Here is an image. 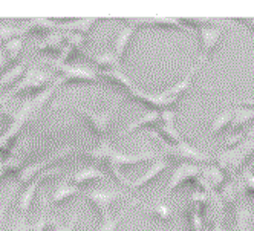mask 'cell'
Listing matches in <instances>:
<instances>
[{"label":"cell","mask_w":254,"mask_h":231,"mask_svg":"<svg viewBox=\"0 0 254 231\" xmlns=\"http://www.w3.org/2000/svg\"><path fill=\"white\" fill-rule=\"evenodd\" d=\"M56 78L57 75H54L52 70L31 66L23 74V77L9 89L6 98H12L17 95H37L43 92L46 87H49L51 83L56 81Z\"/></svg>","instance_id":"1"},{"label":"cell","mask_w":254,"mask_h":231,"mask_svg":"<svg viewBox=\"0 0 254 231\" xmlns=\"http://www.w3.org/2000/svg\"><path fill=\"white\" fill-rule=\"evenodd\" d=\"M253 153H254V129L247 132V138L241 144L217 153L214 156V161L217 163V167L222 170L224 174L233 176L244 166L247 158Z\"/></svg>","instance_id":"2"},{"label":"cell","mask_w":254,"mask_h":231,"mask_svg":"<svg viewBox=\"0 0 254 231\" xmlns=\"http://www.w3.org/2000/svg\"><path fill=\"white\" fill-rule=\"evenodd\" d=\"M51 70H57L59 75L56 78V83L59 87L74 83H98V72L94 69L84 67V66H75L69 63H60L56 58H49L46 63Z\"/></svg>","instance_id":"3"},{"label":"cell","mask_w":254,"mask_h":231,"mask_svg":"<svg viewBox=\"0 0 254 231\" xmlns=\"http://www.w3.org/2000/svg\"><path fill=\"white\" fill-rule=\"evenodd\" d=\"M149 136L153 138L156 143L162 147V153H164L166 158H169V159L173 158V159H181V161L187 159V161H197V163H210L211 161L210 155L196 149L194 146L187 143V141H181V143L176 146H170L159 138L156 130H149Z\"/></svg>","instance_id":"4"},{"label":"cell","mask_w":254,"mask_h":231,"mask_svg":"<svg viewBox=\"0 0 254 231\" xmlns=\"http://www.w3.org/2000/svg\"><path fill=\"white\" fill-rule=\"evenodd\" d=\"M118 104H120V101L117 104L111 106L109 109L101 111V112L90 111V109L83 108V106H78V104H64V106H69V108H72L75 112H78L89 122V126L94 130V133L103 139L109 133V129H111V124H112V119H114V115H115Z\"/></svg>","instance_id":"5"},{"label":"cell","mask_w":254,"mask_h":231,"mask_svg":"<svg viewBox=\"0 0 254 231\" xmlns=\"http://www.w3.org/2000/svg\"><path fill=\"white\" fill-rule=\"evenodd\" d=\"M83 196L94 205L97 210L98 216L101 222H106L109 219H112V213H111V205L121 198H124L123 191L120 190H109V188H90L86 191H81Z\"/></svg>","instance_id":"6"},{"label":"cell","mask_w":254,"mask_h":231,"mask_svg":"<svg viewBox=\"0 0 254 231\" xmlns=\"http://www.w3.org/2000/svg\"><path fill=\"white\" fill-rule=\"evenodd\" d=\"M70 153H74V149L67 147V149H63V150H60L57 153H54V155L42 159V161H37V163H32L29 166H25L22 169V172L17 174V177H15V185H17V188L29 184L35 176H39V173H42L43 170H46L51 164L57 163V161H62V159H64Z\"/></svg>","instance_id":"7"},{"label":"cell","mask_w":254,"mask_h":231,"mask_svg":"<svg viewBox=\"0 0 254 231\" xmlns=\"http://www.w3.org/2000/svg\"><path fill=\"white\" fill-rule=\"evenodd\" d=\"M62 169L60 167H54V169H46L43 170L42 173H39V176H35L34 179L31 181V184L23 190V193L20 194V198H19V202H17V210H19L20 213V216L22 218H26L28 215V211L32 205V201H34V196H35V191H37V188L40 187L42 182L48 181L49 177H54V176H57L60 174Z\"/></svg>","instance_id":"8"},{"label":"cell","mask_w":254,"mask_h":231,"mask_svg":"<svg viewBox=\"0 0 254 231\" xmlns=\"http://www.w3.org/2000/svg\"><path fill=\"white\" fill-rule=\"evenodd\" d=\"M159 158H162V155L159 152H153V150L139 152L135 155H127V153H121V152L112 149L107 156V159H106V164L109 166V169H120L121 170V167L136 166V164L152 161V159H159Z\"/></svg>","instance_id":"9"},{"label":"cell","mask_w":254,"mask_h":231,"mask_svg":"<svg viewBox=\"0 0 254 231\" xmlns=\"http://www.w3.org/2000/svg\"><path fill=\"white\" fill-rule=\"evenodd\" d=\"M199 176H201V167L196 166V164H189V163H183L179 164L173 173H172V177L167 182V187H166V193H172L173 190H176L178 187H181L186 182H190V184H196V181L199 179Z\"/></svg>","instance_id":"10"},{"label":"cell","mask_w":254,"mask_h":231,"mask_svg":"<svg viewBox=\"0 0 254 231\" xmlns=\"http://www.w3.org/2000/svg\"><path fill=\"white\" fill-rule=\"evenodd\" d=\"M130 26L135 29L138 28H169V29H179L187 31L189 26L181 20L173 17H144V19H129Z\"/></svg>","instance_id":"11"},{"label":"cell","mask_w":254,"mask_h":231,"mask_svg":"<svg viewBox=\"0 0 254 231\" xmlns=\"http://www.w3.org/2000/svg\"><path fill=\"white\" fill-rule=\"evenodd\" d=\"M224 26L217 25V26H204L199 28V34H201V40H202V54L199 61H207L210 56L213 54V51L216 49L217 43H219L222 34H224Z\"/></svg>","instance_id":"12"},{"label":"cell","mask_w":254,"mask_h":231,"mask_svg":"<svg viewBox=\"0 0 254 231\" xmlns=\"http://www.w3.org/2000/svg\"><path fill=\"white\" fill-rule=\"evenodd\" d=\"M170 166V159L169 158H159V159H156L155 161V164L144 173L142 176H139L138 179H135V181H130L129 182V188H132V190H139V188H142L144 185H149L153 179H156V177L164 172L167 167Z\"/></svg>","instance_id":"13"},{"label":"cell","mask_w":254,"mask_h":231,"mask_svg":"<svg viewBox=\"0 0 254 231\" xmlns=\"http://www.w3.org/2000/svg\"><path fill=\"white\" fill-rule=\"evenodd\" d=\"M136 29L130 25H127L124 28H121L117 35H115V40H114V54L115 57L123 61L126 54H127V49H129L130 43H132V39H133V35H135Z\"/></svg>","instance_id":"14"},{"label":"cell","mask_w":254,"mask_h":231,"mask_svg":"<svg viewBox=\"0 0 254 231\" xmlns=\"http://www.w3.org/2000/svg\"><path fill=\"white\" fill-rule=\"evenodd\" d=\"M132 205H139L142 210H146L153 219H156L162 224H169L173 218V211L167 204H162V202L146 204L141 201H132Z\"/></svg>","instance_id":"15"},{"label":"cell","mask_w":254,"mask_h":231,"mask_svg":"<svg viewBox=\"0 0 254 231\" xmlns=\"http://www.w3.org/2000/svg\"><path fill=\"white\" fill-rule=\"evenodd\" d=\"M97 179H107V176L101 169H97L94 166L83 167L81 170H78L77 173H74L69 177L70 184H74L77 187H83L87 182H92V181H97Z\"/></svg>","instance_id":"16"},{"label":"cell","mask_w":254,"mask_h":231,"mask_svg":"<svg viewBox=\"0 0 254 231\" xmlns=\"http://www.w3.org/2000/svg\"><path fill=\"white\" fill-rule=\"evenodd\" d=\"M60 23L57 20H51V19H31L28 20L22 29L23 34H52L56 31H60Z\"/></svg>","instance_id":"17"},{"label":"cell","mask_w":254,"mask_h":231,"mask_svg":"<svg viewBox=\"0 0 254 231\" xmlns=\"http://www.w3.org/2000/svg\"><path fill=\"white\" fill-rule=\"evenodd\" d=\"M81 188L70 184V182H63L60 184L56 190L52 191L51 198H49V204L52 205H60L66 201H69L70 198H75L78 194H81Z\"/></svg>","instance_id":"18"},{"label":"cell","mask_w":254,"mask_h":231,"mask_svg":"<svg viewBox=\"0 0 254 231\" xmlns=\"http://www.w3.org/2000/svg\"><path fill=\"white\" fill-rule=\"evenodd\" d=\"M64 48V32L63 31H56L49 34V37H46L43 42H40L35 49L40 52H46V54H59Z\"/></svg>","instance_id":"19"},{"label":"cell","mask_w":254,"mask_h":231,"mask_svg":"<svg viewBox=\"0 0 254 231\" xmlns=\"http://www.w3.org/2000/svg\"><path fill=\"white\" fill-rule=\"evenodd\" d=\"M103 78V80H106V81H109V83H112L114 86H118V87H121V89H124L126 91V94L130 91V89H133L136 84L127 77L123 70L120 69V70H100L98 72V78Z\"/></svg>","instance_id":"20"},{"label":"cell","mask_w":254,"mask_h":231,"mask_svg":"<svg viewBox=\"0 0 254 231\" xmlns=\"http://www.w3.org/2000/svg\"><path fill=\"white\" fill-rule=\"evenodd\" d=\"M156 124H161V112L158 111H150L149 114H146L144 116H141L139 119L132 121L130 124H127V127L124 130L120 132V136H126L133 133L136 129L141 127H147V126H156Z\"/></svg>","instance_id":"21"},{"label":"cell","mask_w":254,"mask_h":231,"mask_svg":"<svg viewBox=\"0 0 254 231\" xmlns=\"http://www.w3.org/2000/svg\"><path fill=\"white\" fill-rule=\"evenodd\" d=\"M254 119V108H247V106H238L233 108V118L230 122L231 130H238L245 124L251 122Z\"/></svg>","instance_id":"22"},{"label":"cell","mask_w":254,"mask_h":231,"mask_svg":"<svg viewBox=\"0 0 254 231\" xmlns=\"http://www.w3.org/2000/svg\"><path fill=\"white\" fill-rule=\"evenodd\" d=\"M87 58L92 60L100 70H120L121 69V61L115 57V54L111 52H103L100 56H87Z\"/></svg>","instance_id":"23"},{"label":"cell","mask_w":254,"mask_h":231,"mask_svg":"<svg viewBox=\"0 0 254 231\" xmlns=\"http://www.w3.org/2000/svg\"><path fill=\"white\" fill-rule=\"evenodd\" d=\"M201 176L211 185L213 190L222 187V184L225 182V174L222 173V170L217 166H202L201 167Z\"/></svg>","instance_id":"24"},{"label":"cell","mask_w":254,"mask_h":231,"mask_svg":"<svg viewBox=\"0 0 254 231\" xmlns=\"http://www.w3.org/2000/svg\"><path fill=\"white\" fill-rule=\"evenodd\" d=\"M25 72H26V66L25 64H17V66L11 67L9 70H6V72L0 77V94H2L5 89L14 86L17 81L23 77Z\"/></svg>","instance_id":"25"},{"label":"cell","mask_w":254,"mask_h":231,"mask_svg":"<svg viewBox=\"0 0 254 231\" xmlns=\"http://www.w3.org/2000/svg\"><path fill=\"white\" fill-rule=\"evenodd\" d=\"M231 118H233V109H225L224 112H221L219 115H217L213 119L211 126L208 129V133L210 135H219V133H222L227 127H230Z\"/></svg>","instance_id":"26"},{"label":"cell","mask_w":254,"mask_h":231,"mask_svg":"<svg viewBox=\"0 0 254 231\" xmlns=\"http://www.w3.org/2000/svg\"><path fill=\"white\" fill-rule=\"evenodd\" d=\"M23 46H25L23 37L12 39L9 42H5V51H6V57H8L9 63H15L17 60H19L22 51H23Z\"/></svg>","instance_id":"27"},{"label":"cell","mask_w":254,"mask_h":231,"mask_svg":"<svg viewBox=\"0 0 254 231\" xmlns=\"http://www.w3.org/2000/svg\"><path fill=\"white\" fill-rule=\"evenodd\" d=\"M236 185H238L239 194L254 193V174H253V172L245 169L242 176L236 179Z\"/></svg>","instance_id":"28"},{"label":"cell","mask_w":254,"mask_h":231,"mask_svg":"<svg viewBox=\"0 0 254 231\" xmlns=\"http://www.w3.org/2000/svg\"><path fill=\"white\" fill-rule=\"evenodd\" d=\"M210 204V198H208V194L202 190H196L191 193V196H190V208L196 210V211H204L207 210Z\"/></svg>","instance_id":"29"},{"label":"cell","mask_w":254,"mask_h":231,"mask_svg":"<svg viewBox=\"0 0 254 231\" xmlns=\"http://www.w3.org/2000/svg\"><path fill=\"white\" fill-rule=\"evenodd\" d=\"M23 29L22 26H9V25H5V26H0V40L2 42H9L12 39H19V37H23Z\"/></svg>","instance_id":"30"},{"label":"cell","mask_w":254,"mask_h":231,"mask_svg":"<svg viewBox=\"0 0 254 231\" xmlns=\"http://www.w3.org/2000/svg\"><path fill=\"white\" fill-rule=\"evenodd\" d=\"M78 221H80V215H74V216L69 219L67 224H63L59 219L49 218V224L52 225L54 231H74L75 227H77V224H78Z\"/></svg>","instance_id":"31"},{"label":"cell","mask_w":254,"mask_h":231,"mask_svg":"<svg viewBox=\"0 0 254 231\" xmlns=\"http://www.w3.org/2000/svg\"><path fill=\"white\" fill-rule=\"evenodd\" d=\"M189 230L190 231H202L204 230L201 213L193 208H189Z\"/></svg>","instance_id":"32"},{"label":"cell","mask_w":254,"mask_h":231,"mask_svg":"<svg viewBox=\"0 0 254 231\" xmlns=\"http://www.w3.org/2000/svg\"><path fill=\"white\" fill-rule=\"evenodd\" d=\"M124 215H126V210H123L117 218H112V219H109L106 222H101V225L95 231H115L118 228L121 219L124 218Z\"/></svg>","instance_id":"33"},{"label":"cell","mask_w":254,"mask_h":231,"mask_svg":"<svg viewBox=\"0 0 254 231\" xmlns=\"http://www.w3.org/2000/svg\"><path fill=\"white\" fill-rule=\"evenodd\" d=\"M48 224H49V216H48V211L45 208L43 213H42V216L37 221H35V224H32V230L31 231H45Z\"/></svg>","instance_id":"34"},{"label":"cell","mask_w":254,"mask_h":231,"mask_svg":"<svg viewBox=\"0 0 254 231\" xmlns=\"http://www.w3.org/2000/svg\"><path fill=\"white\" fill-rule=\"evenodd\" d=\"M9 204H11V196H8L3 201L2 207H0V231H2V227H3V222H5V218H6V211L9 208Z\"/></svg>","instance_id":"35"},{"label":"cell","mask_w":254,"mask_h":231,"mask_svg":"<svg viewBox=\"0 0 254 231\" xmlns=\"http://www.w3.org/2000/svg\"><path fill=\"white\" fill-rule=\"evenodd\" d=\"M8 57H6V54H5V52H3V49L2 48H0V72H3V70H5V67L8 66Z\"/></svg>","instance_id":"36"},{"label":"cell","mask_w":254,"mask_h":231,"mask_svg":"<svg viewBox=\"0 0 254 231\" xmlns=\"http://www.w3.org/2000/svg\"><path fill=\"white\" fill-rule=\"evenodd\" d=\"M210 231H225L224 230V225H222V218H217L216 219V222H214V225H213V228Z\"/></svg>","instance_id":"37"},{"label":"cell","mask_w":254,"mask_h":231,"mask_svg":"<svg viewBox=\"0 0 254 231\" xmlns=\"http://www.w3.org/2000/svg\"><path fill=\"white\" fill-rule=\"evenodd\" d=\"M238 103H241V104H244V106H253V108H254V100H241V101H238Z\"/></svg>","instance_id":"38"},{"label":"cell","mask_w":254,"mask_h":231,"mask_svg":"<svg viewBox=\"0 0 254 231\" xmlns=\"http://www.w3.org/2000/svg\"><path fill=\"white\" fill-rule=\"evenodd\" d=\"M242 22H245L247 25H250V28L254 31V19H242Z\"/></svg>","instance_id":"39"},{"label":"cell","mask_w":254,"mask_h":231,"mask_svg":"<svg viewBox=\"0 0 254 231\" xmlns=\"http://www.w3.org/2000/svg\"><path fill=\"white\" fill-rule=\"evenodd\" d=\"M0 132H2V124H0Z\"/></svg>","instance_id":"40"}]
</instances>
